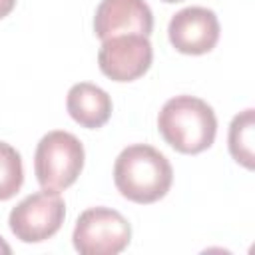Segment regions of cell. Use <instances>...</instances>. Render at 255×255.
Returning a JSON list of instances; mask_svg holds the SVG:
<instances>
[{
    "mask_svg": "<svg viewBox=\"0 0 255 255\" xmlns=\"http://www.w3.org/2000/svg\"><path fill=\"white\" fill-rule=\"evenodd\" d=\"M173 181L167 157L147 143H133L122 149L114 163V183L118 191L135 203L161 199Z\"/></svg>",
    "mask_w": 255,
    "mask_h": 255,
    "instance_id": "1",
    "label": "cell"
},
{
    "mask_svg": "<svg viewBox=\"0 0 255 255\" xmlns=\"http://www.w3.org/2000/svg\"><path fill=\"white\" fill-rule=\"evenodd\" d=\"M163 139L181 153H199L211 147L217 131L213 108L195 96H175L167 100L157 116Z\"/></svg>",
    "mask_w": 255,
    "mask_h": 255,
    "instance_id": "2",
    "label": "cell"
},
{
    "mask_svg": "<svg viewBox=\"0 0 255 255\" xmlns=\"http://www.w3.org/2000/svg\"><path fill=\"white\" fill-rule=\"evenodd\" d=\"M84 167L82 141L64 129L48 131L36 147L34 171L42 189L64 191L70 187Z\"/></svg>",
    "mask_w": 255,
    "mask_h": 255,
    "instance_id": "3",
    "label": "cell"
},
{
    "mask_svg": "<svg viewBox=\"0 0 255 255\" xmlns=\"http://www.w3.org/2000/svg\"><path fill=\"white\" fill-rule=\"evenodd\" d=\"M131 227L128 219L110 207H90L80 213L72 241L82 255H116L129 245Z\"/></svg>",
    "mask_w": 255,
    "mask_h": 255,
    "instance_id": "4",
    "label": "cell"
},
{
    "mask_svg": "<svg viewBox=\"0 0 255 255\" xmlns=\"http://www.w3.org/2000/svg\"><path fill=\"white\" fill-rule=\"evenodd\" d=\"M66 217V205L58 191L42 189L24 197L8 217L10 231L24 243H40L58 233Z\"/></svg>",
    "mask_w": 255,
    "mask_h": 255,
    "instance_id": "5",
    "label": "cell"
},
{
    "mask_svg": "<svg viewBox=\"0 0 255 255\" xmlns=\"http://www.w3.org/2000/svg\"><path fill=\"white\" fill-rule=\"evenodd\" d=\"M153 60V50L147 36L122 34L102 40L98 64L104 76L114 82H131L143 76Z\"/></svg>",
    "mask_w": 255,
    "mask_h": 255,
    "instance_id": "6",
    "label": "cell"
},
{
    "mask_svg": "<svg viewBox=\"0 0 255 255\" xmlns=\"http://www.w3.org/2000/svg\"><path fill=\"white\" fill-rule=\"evenodd\" d=\"M169 42L181 54H207L219 40V20L213 10L189 6L173 14L169 20Z\"/></svg>",
    "mask_w": 255,
    "mask_h": 255,
    "instance_id": "7",
    "label": "cell"
},
{
    "mask_svg": "<svg viewBox=\"0 0 255 255\" xmlns=\"http://www.w3.org/2000/svg\"><path fill=\"white\" fill-rule=\"evenodd\" d=\"M153 14L145 0H102L94 16V32L100 40L122 34L149 36Z\"/></svg>",
    "mask_w": 255,
    "mask_h": 255,
    "instance_id": "8",
    "label": "cell"
},
{
    "mask_svg": "<svg viewBox=\"0 0 255 255\" xmlns=\"http://www.w3.org/2000/svg\"><path fill=\"white\" fill-rule=\"evenodd\" d=\"M66 108L72 120L88 129L102 128L112 116V100L108 92L90 82H80L70 88Z\"/></svg>",
    "mask_w": 255,
    "mask_h": 255,
    "instance_id": "9",
    "label": "cell"
},
{
    "mask_svg": "<svg viewBox=\"0 0 255 255\" xmlns=\"http://www.w3.org/2000/svg\"><path fill=\"white\" fill-rule=\"evenodd\" d=\"M255 131V112L249 108L237 114L229 126V151L237 163L247 169H253V135Z\"/></svg>",
    "mask_w": 255,
    "mask_h": 255,
    "instance_id": "10",
    "label": "cell"
},
{
    "mask_svg": "<svg viewBox=\"0 0 255 255\" xmlns=\"http://www.w3.org/2000/svg\"><path fill=\"white\" fill-rule=\"evenodd\" d=\"M24 183L20 153L6 141H0V201L14 197Z\"/></svg>",
    "mask_w": 255,
    "mask_h": 255,
    "instance_id": "11",
    "label": "cell"
},
{
    "mask_svg": "<svg viewBox=\"0 0 255 255\" xmlns=\"http://www.w3.org/2000/svg\"><path fill=\"white\" fill-rule=\"evenodd\" d=\"M16 6V0H0V18L8 16Z\"/></svg>",
    "mask_w": 255,
    "mask_h": 255,
    "instance_id": "12",
    "label": "cell"
},
{
    "mask_svg": "<svg viewBox=\"0 0 255 255\" xmlns=\"http://www.w3.org/2000/svg\"><path fill=\"white\" fill-rule=\"evenodd\" d=\"M10 251H12V249H10V245H8V243H6V241L0 237V253H6V255H8Z\"/></svg>",
    "mask_w": 255,
    "mask_h": 255,
    "instance_id": "13",
    "label": "cell"
},
{
    "mask_svg": "<svg viewBox=\"0 0 255 255\" xmlns=\"http://www.w3.org/2000/svg\"><path fill=\"white\" fill-rule=\"evenodd\" d=\"M161 2H169L171 4V2H181V0H161Z\"/></svg>",
    "mask_w": 255,
    "mask_h": 255,
    "instance_id": "14",
    "label": "cell"
}]
</instances>
